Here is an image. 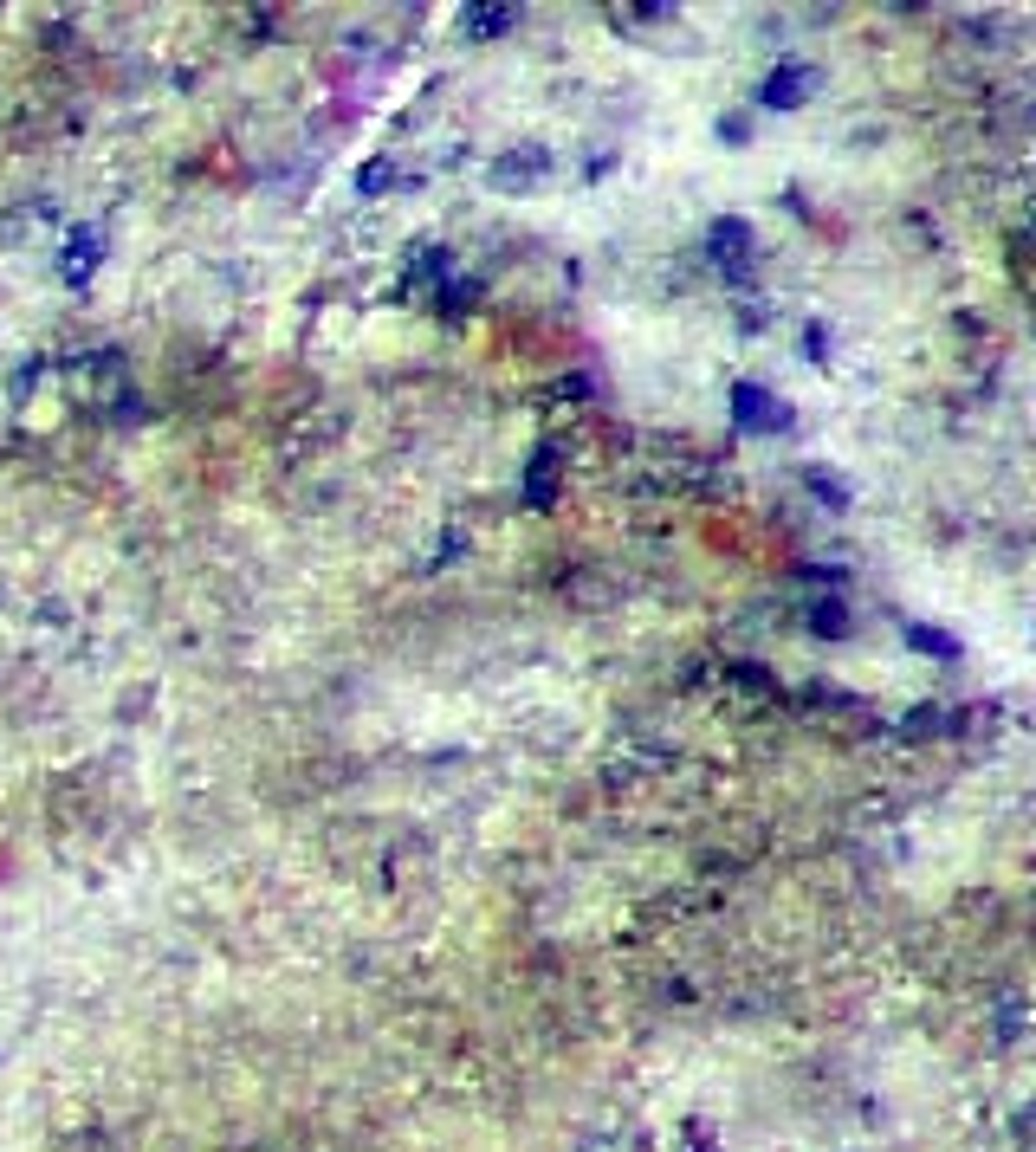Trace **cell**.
I'll list each match as a JSON object with an SVG mask.
<instances>
[{
  "mask_svg": "<svg viewBox=\"0 0 1036 1152\" xmlns=\"http://www.w3.org/2000/svg\"><path fill=\"white\" fill-rule=\"evenodd\" d=\"M739 421H784V408L765 401L758 389H739Z\"/></svg>",
  "mask_w": 1036,
  "mask_h": 1152,
  "instance_id": "6da1fadb",
  "label": "cell"
},
{
  "mask_svg": "<svg viewBox=\"0 0 1036 1152\" xmlns=\"http://www.w3.org/2000/svg\"><path fill=\"white\" fill-rule=\"evenodd\" d=\"M797 98H804V78H797V72L771 78V104H797Z\"/></svg>",
  "mask_w": 1036,
  "mask_h": 1152,
  "instance_id": "7a4b0ae2",
  "label": "cell"
},
{
  "mask_svg": "<svg viewBox=\"0 0 1036 1152\" xmlns=\"http://www.w3.org/2000/svg\"><path fill=\"white\" fill-rule=\"evenodd\" d=\"M914 641H920L926 654H959L953 641H946V635H933V628H914Z\"/></svg>",
  "mask_w": 1036,
  "mask_h": 1152,
  "instance_id": "3957f363",
  "label": "cell"
},
{
  "mask_svg": "<svg viewBox=\"0 0 1036 1152\" xmlns=\"http://www.w3.org/2000/svg\"><path fill=\"white\" fill-rule=\"evenodd\" d=\"M842 622H849V615L836 609V603H823V609H816V628H829V635H836V628H842Z\"/></svg>",
  "mask_w": 1036,
  "mask_h": 1152,
  "instance_id": "277c9868",
  "label": "cell"
}]
</instances>
